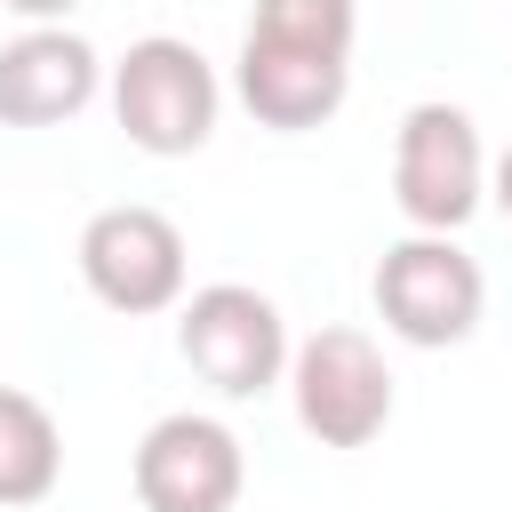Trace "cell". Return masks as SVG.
<instances>
[{
    "instance_id": "1",
    "label": "cell",
    "mask_w": 512,
    "mask_h": 512,
    "mask_svg": "<svg viewBox=\"0 0 512 512\" xmlns=\"http://www.w3.org/2000/svg\"><path fill=\"white\" fill-rule=\"evenodd\" d=\"M216 112H224V88H216V64L176 40V32H152V40H128V56L112 64V120L128 128L136 152L152 160H184L216 136Z\"/></svg>"
},
{
    "instance_id": "2",
    "label": "cell",
    "mask_w": 512,
    "mask_h": 512,
    "mask_svg": "<svg viewBox=\"0 0 512 512\" xmlns=\"http://www.w3.org/2000/svg\"><path fill=\"white\" fill-rule=\"evenodd\" d=\"M376 320L416 344V352H440V344H464L488 312V272L472 248H456V232H408L376 256Z\"/></svg>"
},
{
    "instance_id": "3",
    "label": "cell",
    "mask_w": 512,
    "mask_h": 512,
    "mask_svg": "<svg viewBox=\"0 0 512 512\" xmlns=\"http://www.w3.org/2000/svg\"><path fill=\"white\" fill-rule=\"evenodd\" d=\"M176 352L192 360V376L224 400H256L288 376V320L264 288L248 280H208L184 296L176 312Z\"/></svg>"
},
{
    "instance_id": "4",
    "label": "cell",
    "mask_w": 512,
    "mask_h": 512,
    "mask_svg": "<svg viewBox=\"0 0 512 512\" xmlns=\"http://www.w3.org/2000/svg\"><path fill=\"white\" fill-rule=\"evenodd\" d=\"M288 392H296V424L320 448H368L392 424V368H384L376 336L344 328V320L288 344Z\"/></svg>"
},
{
    "instance_id": "5",
    "label": "cell",
    "mask_w": 512,
    "mask_h": 512,
    "mask_svg": "<svg viewBox=\"0 0 512 512\" xmlns=\"http://www.w3.org/2000/svg\"><path fill=\"white\" fill-rule=\"evenodd\" d=\"M392 200L416 232H456L488 200V152L464 104H408L392 136Z\"/></svg>"
},
{
    "instance_id": "6",
    "label": "cell",
    "mask_w": 512,
    "mask_h": 512,
    "mask_svg": "<svg viewBox=\"0 0 512 512\" xmlns=\"http://www.w3.org/2000/svg\"><path fill=\"white\" fill-rule=\"evenodd\" d=\"M184 232L176 216L144 208V200H120V208H96L88 232H80V280L104 312H128V320H152L168 304H184Z\"/></svg>"
},
{
    "instance_id": "7",
    "label": "cell",
    "mask_w": 512,
    "mask_h": 512,
    "mask_svg": "<svg viewBox=\"0 0 512 512\" xmlns=\"http://www.w3.org/2000/svg\"><path fill=\"white\" fill-rule=\"evenodd\" d=\"M240 488H248V456L224 416L176 408L136 440V504L144 512H232Z\"/></svg>"
},
{
    "instance_id": "8",
    "label": "cell",
    "mask_w": 512,
    "mask_h": 512,
    "mask_svg": "<svg viewBox=\"0 0 512 512\" xmlns=\"http://www.w3.org/2000/svg\"><path fill=\"white\" fill-rule=\"evenodd\" d=\"M96 88H104V56L64 24H32L0 48V128H56L88 112Z\"/></svg>"
},
{
    "instance_id": "9",
    "label": "cell",
    "mask_w": 512,
    "mask_h": 512,
    "mask_svg": "<svg viewBox=\"0 0 512 512\" xmlns=\"http://www.w3.org/2000/svg\"><path fill=\"white\" fill-rule=\"evenodd\" d=\"M232 88H240V104L256 112V128L304 136V128H320V120H336V112H344V96H352V64H336V56H296V48H264V40H240Z\"/></svg>"
},
{
    "instance_id": "10",
    "label": "cell",
    "mask_w": 512,
    "mask_h": 512,
    "mask_svg": "<svg viewBox=\"0 0 512 512\" xmlns=\"http://www.w3.org/2000/svg\"><path fill=\"white\" fill-rule=\"evenodd\" d=\"M56 472H64V432H56V416H48L32 392L0 384V504H8V512H16V504H40V496L56 488Z\"/></svg>"
},
{
    "instance_id": "11",
    "label": "cell",
    "mask_w": 512,
    "mask_h": 512,
    "mask_svg": "<svg viewBox=\"0 0 512 512\" xmlns=\"http://www.w3.org/2000/svg\"><path fill=\"white\" fill-rule=\"evenodd\" d=\"M352 32H360V8H352V0H256V8H248V40L296 48V56H336V64H352Z\"/></svg>"
},
{
    "instance_id": "12",
    "label": "cell",
    "mask_w": 512,
    "mask_h": 512,
    "mask_svg": "<svg viewBox=\"0 0 512 512\" xmlns=\"http://www.w3.org/2000/svg\"><path fill=\"white\" fill-rule=\"evenodd\" d=\"M0 8H16L24 24H64V16L80 8V0H0Z\"/></svg>"
},
{
    "instance_id": "13",
    "label": "cell",
    "mask_w": 512,
    "mask_h": 512,
    "mask_svg": "<svg viewBox=\"0 0 512 512\" xmlns=\"http://www.w3.org/2000/svg\"><path fill=\"white\" fill-rule=\"evenodd\" d=\"M488 200L512 216V144H504V152H496V168H488Z\"/></svg>"
}]
</instances>
